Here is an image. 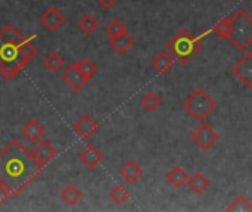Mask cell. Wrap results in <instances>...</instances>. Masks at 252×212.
Segmentation results:
<instances>
[{
	"mask_svg": "<svg viewBox=\"0 0 252 212\" xmlns=\"http://www.w3.org/2000/svg\"><path fill=\"white\" fill-rule=\"evenodd\" d=\"M232 31L229 41L241 52L247 50L252 43V18L245 9H238L232 16Z\"/></svg>",
	"mask_w": 252,
	"mask_h": 212,
	"instance_id": "obj_4",
	"label": "cell"
},
{
	"mask_svg": "<svg viewBox=\"0 0 252 212\" xmlns=\"http://www.w3.org/2000/svg\"><path fill=\"white\" fill-rule=\"evenodd\" d=\"M140 105H142V108H143L146 112L152 114V112H155L157 109H159V108L162 106V99H161V96H159L158 93H155V91H146V93L140 97Z\"/></svg>",
	"mask_w": 252,
	"mask_h": 212,
	"instance_id": "obj_19",
	"label": "cell"
},
{
	"mask_svg": "<svg viewBox=\"0 0 252 212\" xmlns=\"http://www.w3.org/2000/svg\"><path fill=\"white\" fill-rule=\"evenodd\" d=\"M126 31H127V25H126L121 19H118V18L111 19V21L108 22V25L105 27V32H106L109 37L118 35V34L126 32Z\"/></svg>",
	"mask_w": 252,
	"mask_h": 212,
	"instance_id": "obj_27",
	"label": "cell"
},
{
	"mask_svg": "<svg viewBox=\"0 0 252 212\" xmlns=\"http://www.w3.org/2000/svg\"><path fill=\"white\" fill-rule=\"evenodd\" d=\"M75 63H77L78 69L83 72V75H84L89 81L97 74V66H96V63H94L93 61L87 59V58H84V59H81V61H77Z\"/></svg>",
	"mask_w": 252,
	"mask_h": 212,
	"instance_id": "obj_26",
	"label": "cell"
},
{
	"mask_svg": "<svg viewBox=\"0 0 252 212\" xmlns=\"http://www.w3.org/2000/svg\"><path fill=\"white\" fill-rule=\"evenodd\" d=\"M24 38L12 24H6L0 30V75L6 81L15 80L31 62L21 50Z\"/></svg>",
	"mask_w": 252,
	"mask_h": 212,
	"instance_id": "obj_2",
	"label": "cell"
},
{
	"mask_svg": "<svg viewBox=\"0 0 252 212\" xmlns=\"http://www.w3.org/2000/svg\"><path fill=\"white\" fill-rule=\"evenodd\" d=\"M202 35L192 34L188 28H182L168 43L167 50L180 65H188L202 49Z\"/></svg>",
	"mask_w": 252,
	"mask_h": 212,
	"instance_id": "obj_3",
	"label": "cell"
},
{
	"mask_svg": "<svg viewBox=\"0 0 252 212\" xmlns=\"http://www.w3.org/2000/svg\"><path fill=\"white\" fill-rule=\"evenodd\" d=\"M165 179H167V182H168L173 187L180 189V187H183V186L188 183L189 174H188L180 165H176V167H173V168L167 173Z\"/></svg>",
	"mask_w": 252,
	"mask_h": 212,
	"instance_id": "obj_18",
	"label": "cell"
},
{
	"mask_svg": "<svg viewBox=\"0 0 252 212\" xmlns=\"http://www.w3.org/2000/svg\"><path fill=\"white\" fill-rule=\"evenodd\" d=\"M78 28L84 32V34H93L97 28H99V21L92 15V13H86L81 16V19L78 21Z\"/></svg>",
	"mask_w": 252,
	"mask_h": 212,
	"instance_id": "obj_24",
	"label": "cell"
},
{
	"mask_svg": "<svg viewBox=\"0 0 252 212\" xmlns=\"http://www.w3.org/2000/svg\"><path fill=\"white\" fill-rule=\"evenodd\" d=\"M61 201L65 202L66 205L69 207H74L77 205L81 199H83V192L75 186V184H68L59 195Z\"/></svg>",
	"mask_w": 252,
	"mask_h": 212,
	"instance_id": "obj_20",
	"label": "cell"
},
{
	"mask_svg": "<svg viewBox=\"0 0 252 212\" xmlns=\"http://www.w3.org/2000/svg\"><path fill=\"white\" fill-rule=\"evenodd\" d=\"M232 72L247 89H252V52L245 53V56L235 63Z\"/></svg>",
	"mask_w": 252,
	"mask_h": 212,
	"instance_id": "obj_9",
	"label": "cell"
},
{
	"mask_svg": "<svg viewBox=\"0 0 252 212\" xmlns=\"http://www.w3.org/2000/svg\"><path fill=\"white\" fill-rule=\"evenodd\" d=\"M38 21H40V24H41L47 31L55 32V31H58V30L63 25L65 16H63V13H62L58 7L50 6V7H47L44 12L40 13Z\"/></svg>",
	"mask_w": 252,
	"mask_h": 212,
	"instance_id": "obj_10",
	"label": "cell"
},
{
	"mask_svg": "<svg viewBox=\"0 0 252 212\" xmlns=\"http://www.w3.org/2000/svg\"><path fill=\"white\" fill-rule=\"evenodd\" d=\"M21 133H22V136H24L28 142L37 143V142H40V139L44 136L46 130H44V127L40 124L38 120L31 118V120H28V121L24 124V127L21 128Z\"/></svg>",
	"mask_w": 252,
	"mask_h": 212,
	"instance_id": "obj_15",
	"label": "cell"
},
{
	"mask_svg": "<svg viewBox=\"0 0 252 212\" xmlns=\"http://www.w3.org/2000/svg\"><path fill=\"white\" fill-rule=\"evenodd\" d=\"M97 130H99L97 121H96L92 115H89V114L81 115V117L74 122V125H72V131H74L80 139H83V140L92 139V137L97 133Z\"/></svg>",
	"mask_w": 252,
	"mask_h": 212,
	"instance_id": "obj_8",
	"label": "cell"
},
{
	"mask_svg": "<svg viewBox=\"0 0 252 212\" xmlns=\"http://www.w3.org/2000/svg\"><path fill=\"white\" fill-rule=\"evenodd\" d=\"M102 7H105V9H111V7H114L120 0H96Z\"/></svg>",
	"mask_w": 252,
	"mask_h": 212,
	"instance_id": "obj_29",
	"label": "cell"
},
{
	"mask_svg": "<svg viewBox=\"0 0 252 212\" xmlns=\"http://www.w3.org/2000/svg\"><path fill=\"white\" fill-rule=\"evenodd\" d=\"M43 65H44L46 69H49L50 72H58V71H61V69L63 68L65 59H63V56H62L61 53H58V52H50V53L46 56Z\"/></svg>",
	"mask_w": 252,
	"mask_h": 212,
	"instance_id": "obj_22",
	"label": "cell"
},
{
	"mask_svg": "<svg viewBox=\"0 0 252 212\" xmlns=\"http://www.w3.org/2000/svg\"><path fill=\"white\" fill-rule=\"evenodd\" d=\"M108 196H109V199H111L114 204L123 205V204H126V202L130 199V192H128L127 187H124L123 184H115V186L109 190Z\"/></svg>",
	"mask_w": 252,
	"mask_h": 212,
	"instance_id": "obj_23",
	"label": "cell"
},
{
	"mask_svg": "<svg viewBox=\"0 0 252 212\" xmlns=\"http://www.w3.org/2000/svg\"><path fill=\"white\" fill-rule=\"evenodd\" d=\"M35 34L34 35H30L28 38L25 37L24 40H22V43H21V50H22V53L30 59V61H32L37 55H38V50L34 47V44H32V41L35 40Z\"/></svg>",
	"mask_w": 252,
	"mask_h": 212,
	"instance_id": "obj_28",
	"label": "cell"
},
{
	"mask_svg": "<svg viewBox=\"0 0 252 212\" xmlns=\"http://www.w3.org/2000/svg\"><path fill=\"white\" fill-rule=\"evenodd\" d=\"M61 77H62V81H63L71 90H74V91L81 90V89L89 83V80L83 75V72L78 69V66H77L75 62H72L69 66H66Z\"/></svg>",
	"mask_w": 252,
	"mask_h": 212,
	"instance_id": "obj_11",
	"label": "cell"
},
{
	"mask_svg": "<svg viewBox=\"0 0 252 212\" xmlns=\"http://www.w3.org/2000/svg\"><path fill=\"white\" fill-rule=\"evenodd\" d=\"M226 211L230 212H252V202H250V199L244 195L238 196L227 208Z\"/></svg>",
	"mask_w": 252,
	"mask_h": 212,
	"instance_id": "obj_25",
	"label": "cell"
},
{
	"mask_svg": "<svg viewBox=\"0 0 252 212\" xmlns=\"http://www.w3.org/2000/svg\"><path fill=\"white\" fill-rule=\"evenodd\" d=\"M9 198H10L9 192H7V190H6V189H4V187L0 184V207H1V205H3V204H4V202L9 199Z\"/></svg>",
	"mask_w": 252,
	"mask_h": 212,
	"instance_id": "obj_30",
	"label": "cell"
},
{
	"mask_svg": "<svg viewBox=\"0 0 252 212\" xmlns=\"http://www.w3.org/2000/svg\"><path fill=\"white\" fill-rule=\"evenodd\" d=\"M31 155L37 165L40 167V170H43L58 155V149L49 140H40L35 143L34 149L31 151Z\"/></svg>",
	"mask_w": 252,
	"mask_h": 212,
	"instance_id": "obj_7",
	"label": "cell"
},
{
	"mask_svg": "<svg viewBox=\"0 0 252 212\" xmlns=\"http://www.w3.org/2000/svg\"><path fill=\"white\" fill-rule=\"evenodd\" d=\"M143 170H142V167L136 162V161H133V159H130V161H127L121 168H120V176L123 177V180L127 183V184H136L142 177H143Z\"/></svg>",
	"mask_w": 252,
	"mask_h": 212,
	"instance_id": "obj_13",
	"label": "cell"
},
{
	"mask_svg": "<svg viewBox=\"0 0 252 212\" xmlns=\"http://www.w3.org/2000/svg\"><path fill=\"white\" fill-rule=\"evenodd\" d=\"M108 43H109V46L118 53V55H126L133 46H134V37L128 32V31H126V32H121V34H118V35H112V37H109V40H108Z\"/></svg>",
	"mask_w": 252,
	"mask_h": 212,
	"instance_id": "obj_12",
	"label": "cell"
},
{
	"mask_svg": "<svg viewBox=\"0 0 252 212\" xmlns=\"http://www.w3.org/2000/svg\"><path fill=\"white\" fill-rule=\"evenodd\" d=\"M190 140L202 151H210L219 140L220 134L208 122H201V125L190 134Z\"/></svg>",
	"mask_w": 252,
	"mask_h": 212,
	"instance_id": "obj_6",
	"label": "cell"
},
{
	"mask_svg": "<svg viewBox=\"0 0 252 212\" xmlns=\"http://www.w3.org/2000/svg\"><path fill=\"white\" fill-rule=\"evenodd\" d=\"M186 184H188V187H189V190L192 193L199 196V195H202V193H205L208 190L211 183H210V179L205 174H202L201 171H196L193 176H189Z\"/></svg>",
	"mask_w": 252,
	"mask_h": 212,
	"instance_id": "obj_17",
	"label": "cell"
},
{
	"mask_svg": "<svg viewBox=\"0 0 252 212\" xmlns=\"http://www.w3.org/2000/svg\"><path fill=\"white\" fill-rule=\"evenodd\" d=\"M211 31L214 34H217L220 38L223 40H229V35H230V31H232V21H230V16H223L220 21H217Z\"/></svg>",
	"mask_w": 252,
	"mask_h": 212,
	"instance_id": "obj_21",
	"label": "cell"
},
{
	"mask_svg": "<svg viewBox=\"0 0 252 212\" xmlns=\"http://www.w3.org/2000/svg\"><path fill=\"white\" fill-rule=\"evenodd\" d=\"M183 108L193 120L202 122L214 112V109L217 108V102L202 87H198L185 99Z\"/></svg>",
	"mask_w": 252,
	"mask_h": 212,
	"instance_id": "obj_5",
	"label": "cell"
},
{
	"mask_svg": "<svg viewBox=\"0 0 252 212\" xmlns=\"http://www.w3.org/2000/svg\"><path fill=\"white\" fill-rule=\"evenodd\" d=\"M78 159H80V162L84 164L87 168L93 170V168H96V167L102 162L103 153H102L94 145H89L86 149H83V151L78 153Z\"/></svg>",
	"mask_w": 252,
	"mask_h": 212,
	"instance_id": "obj_14",
	"label": "cell"
},
{
	"mask_svg": "<svg viewBox=\"0 0 252 212\" xmlns=\"http://www.w3.org/2000/svg\"><path fill=\"white\" fill-rule=\"evenodd\" d=\"M41 171L31 152L16 139L0 151V184L10 198L18 196Z\"/></svg>",
	"mask_w": 252,
	"mask_h": 212,
	"instance_id": "obj_1",
	"label": "cell"
},
{
	"mask_svg": "<svg viewBox=\"0 0 252 212\" xmlns=\"http://www.w3.org/2000/svg\"><path fill=\"white\" fill-rule=\"evenodd\" d=\"M151 66L158 72V74H167L173 66H174V56L168 50H161L158 55L154 56L151 61Z\"/></svg>",
	"mask_w": 252,
	"mask_h": 212,
	"instance_id": "obj_16",
	"label": "cell"
}]
</instances>
